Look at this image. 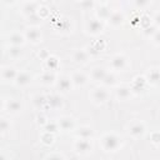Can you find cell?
Wrapping results in <instances>:
<instances>
[{
	"label": "cell",
	"mask_w": 160,
	"mask_h": 160,
	"mask_svg": "<svg viewBox=\"0 0 160 160\" xmlns=\"http://www.w3.org/2000/svg\"><path fill=\"white\" fill-rule=\"evenodd\" d=\"M99 144L101 146V149L106 152H115L118 150H120V148L124 144L122 138L116 134V132H105L100 136L99 139Z\"/></svg>",
	"instance_id": "6da1fadb"
},
{
	"label": "cell",
	"mask_w": 160,
	"mask_h": 160,
	"mask_svg": "<svg viewBox=\"0 0 160 160\" xmlns=\"http://www.w3.org/2000/svg\"><path fill=\"white\" fill-rule=\"evenodd\" d=\"M150 140H151L152 144L159 145L160 144V131H152L150 134Z\"/></svg>",
	"instance_id": "836d02e7"
},
{
	"label": "cell",
	"mask_w": 160,
	"mask_h": 160,
	"mask_svg": "<svg viewBox=\"0 0 160 160\" xmlns=\"http://www.w3.org/2000/svg\"><path fill=\"white\" fill-rule=\"evenodd\" d=\"M24 109V104L18 99H4L2 100V111L10 115H16L21 112Z\"/></svg>",
	"instance_id": "5b68a950"
},
{
	"label": "cell",
	"mask_w": 160,
	"mask_h": 160,
	"mask_svg": "<svg viewBox=\"0 0 160 160\" xmlns=\"http://www.w3.org/2000/svg\"><path fill=\"white\" fill-rule=\"evenodd\" d=\"M145 79L150 85H160V68L152 66L145 72Z\"/></svg>",
	"instance_id": "2e32d148"
},
{
	"label": "cell",
	"mask_w": 160,
	"mask_h": 160,
	"mask_svg": "<svg viewBox=\"0 0 160 160\" xmlns=\"http://www.w3.org/2000/svg\"><path fill=\"white\" fill-rule=\"evenodd\" d=\"M111 12H112V10L108 6V4H102V5H100V8L96 10V12H95V18H98L99 20H101V21L105 22V21L109 20Z\"/></svg>",
	"instance_id": "cb8c5ba5"
},
{
	"label": "cell",
	"mask_w": 160,
	"mask_h": 160,
	"mask_svg": "<svg viewBox=\"0 0 160 160\" xmlns=\"http://www.w3.org/2000/svg\"><path fill=\"white\" fill-rule=\"evenodd\" d=\"M70 78H71V81H72V84H74V88L84 86V85H86L88 81H89V76H88L84 71H81V70H75V71H72L71 75H70Z\"/></svg>",
	"instance_id": "4fadbf2b"
},
{
	"label": "cell",
	"mask_w": 160,
	"mask_h": 160,
	"mask_svg": "<svg viewBox=\"0 0 160 160\" xmlns=\"http://www.w3.org/2000/svg\"><path fill=\"white\" fill-rule=\"evenodd\" d=\"M59 129V125H58V121H49L45 126H44V131H48V132H51V134H55L58 132Z\"/></svg>",
	"instance_id": "1f68e13d"
},
{
	"label": "cell",
	"mask_w": 160,
	"mask_h": 160,
	"mask_svg": "<svg viewBox=\"0 0 160 160\" xmlns=\"http://www.w3.org/2000/svg\"><path fill=\"white\" fill-rule=\"evenodd\" d=\"M76 138L79 139H91L94 136V130L88 126V125H82V126H79L74 130Z\"/></svg>",
	"instance_id": "603a6c76"
},
{
	"label": "cell",
	"mask_w": 160,
	"mask_h": 160,
	"mask_svg": "<svg viewBox=\"0 0 160 160\" xmlns=\"http://www.w3.org/2000/svg\"><path fill=\"white\" fill-rule=\"evenodd\" d=\"M58 125H59V129L62 130V131H74L76 129L75 119L69 116V115L60 116L58 119Z\"/></svg>",
	"instance_id": "30bf717a"
},
{
	"label": "cell",
	"mask_w": 160,
	"mask_h": 160,
	"mask_svg": "<svg viewBox=\"0 0 160 160\" xmlns=\"http://www.w3.org/2000/svg\"><path fill=\"white\" fill-rule=\"evenodd\" d=\"M32 105L39 110H42L44 108H48V96L42 95V94H36L32 98Z\"/></svg>",
	"instance_id": "d4e9b609"
},
{
	"label": "cell",
	"mask_w": 160,
	"mask_h": 160,
	"mask_svg": "<svg viewBox=\"0 0 160 160\" xmlns=\"http://www.w3.org/2000/svg\"><path fill=\"white\" fill-rule=\"evenodd\" d=\"M40 140L44 145H51L55 140V134H51V132H48V131H44L40 136Z\"/></svg>",
	"instance_id": "f546056e"
},
{
	"label": "cell",
	"mask_w": 160,
	"mask_h": 160,
	"mask_svg": "<svg viewBox=\"0 0 160 160\" xmlns=\"http://www.w3.org/2000/svg\"><path fill=\"white\" fill-rule=\"evenodd\" d=\"M11 128V124H10V120H8L6 118H1V121H0V130H1V135L4 136Z\"/></svg>",
	"instance_id": "4dcf8cb0"
},
{
	"label": "cell",
	"mask_w": 160,
	"mask_h": 160,
	"mask_svg": "<svg viewBox=\"0 0 160 160\" xmlns=\"http://www.w3.org/2000/svg\"><path fill=\"white\" fill-rule=\"evenodd\" d=\"M94 145L91 139H76L74 141V150L79 155H88L92 151Z\"/></svg>",
	"instance_id": "8992f818"
},
{
	"label": "cell",
	"mask_w": 160,
	"mask_h": 160,
	"mask_svg": "<svg viewBox=\"0 0 160 160\" xmlns=\"http://www.w3.org/2000/svg\"><path fill=\"white\" fill-rule=\"evenodd\" d=\"M108 72L109 71L104 66H94L89 74V79H91V81H95V82H102Z\"/></svg>",
	"instance_id": "5bb4252c"
},
{
	"label": "cell",
	"mask_w": 160,
	"mask_h": 160,
	"mask_svg": "<svg viewBox=\"0 0 160 160\" xmlns=\"http://www.w3.org/2000/svg\"><path fill=\"white\" fill-rule=\"evenodd\" d=\"M90 59H91V56L89 55L86 49H76L72 52V60L76 64H86Z\"/></svg>",
	"instance_id": "ffe728a7"
},
{
	"label": "cell",
	"mask_w": 160,
	"mask_h": 160,
	"mask_svg": "<svg viewBox=\"0 0 160 160\" xmlns=\"http://www.w3.org/2000/svg\"><path fill=\"white\" fill-rule=\"evenodd\" d=\"M8 55L11 58V59H19L20 56H22V46H8V50H6Z\"/></svg>",
	"instance_id": "f1b7e54d"
},
{
	"label": "cell",
	"mask_w": 160,
	"mask_h": 160,
	"mask_svg": "<svg viewBox=\"0 0 160 160\" xmlns=\"http://www.w3.org/2000/svg\"><path fill=\"white\" fill-rule=\"evenodd\" d=\"M152 24H154L158 29H160V11H158V12L152 16Z\"/></svg>",
	"instance_id": "ab89813d"
},
{
	"label": "cell",
	"mask_w": 160,
	"mask_h": 160,
	"mask_svg": "<svg viewBox=\"0 0 160 160\" xmlns=\"http://www.w3.org/2000/svg\"><path fill=\"white\" fill-rule=\"evenodd\" d=\"M24 35H25L26 41H30L34 45L40 44L42 40V34L39 26H28L24 31Z\"/></svg>",
	"instance_id": "ba28073f"
},
{
	"label": "cell",
	"mask_w": 160,
	"mask_h": 160,
	"mask_svg": "<svg viewBox=\"0 0 160 160\" xmlns=\"http://www.w3.org/2000/svg\"><path fill=\"white\" fill-rule=\"evenodd\" d=\"M151 41H152L154 45L160 46V29H158V30L155 31V34L151 36Z\"/></svg>",
	"instance_id": "74e56055"
},
{
	"label": "cell",
	"mask_w": 160,
	"mask_h": 160,
	"mask_svg": "<svg viewBox=\"0 0 160 160\" xmlns=\"http://www.w3.org/2000/svg\"><path fill=\"white\" fill-rule=\"evenodd\" d=\"M59 65H60L59 59H58L56 56H54V55H50V58H49L46 61H44V66H45L46 70H49V71H55V72H56Z\"/></svg>",
	"instance_id": "4316f807"
},
{
	"label": "cell",
	"mask_w": 160,
	"mask_h": 160,
	"mask_svg": "<svg viewBox=\"0 0 160 160\" xmlns=\"http://www.w3.org/2000/svg\"><path fill=\"white\" fill-rule=\"evenodd\" d=\"M108 22L112 28H120L125 22V14L121 10H112Z\"/></svg>",
	"instance_id": "e0dca14e"
},
{
	"label": "cell",
	"mask_w": 160,
	"mask_h": 160,
	"mask_svg": "<svg viewBox=\"0 0 160 160\" xmlns=\"http://www.w3.org/2000/svg\"><path fill=\"white\" fill-rule=\"evenodd\" d=\"M0 160H8V159H6V155H5L4 152L0 155Z\"/></svg>",
	"instance_id": "7bdbcfd3"
},
{
	"label": "cell",
	"mask_w": 160,
	"mask_h": 160,
	"mask_svg": "<svg viewBox=\"0 0 160 160\" xmlns=\"http://www.w3.org/2000/svg\"><path fill=\"white\" fill-rule=\"evenodd\" d=\"M38 56H39V58H40V59H41L42 61H46V60H48V59L50 58V52H49L48 50H45V49H44V50H41V51H39V54H38Z\"/></svg>",
	"instance_id": "f35d334b"
},
{
	"label": "cell",
	"mask_w": 160,
	"mask_h": 160,
	"mask_svg": "<svg viewBox=\"0 0 160 160\" xmlns=\"http://www.w3.org/2000/svg\"><path fill=\"white\" fill-rule=\"evenodd\" d=\"M128 132L131 138L134 139H139L141 136H144V134L146 132V125L144 121L141 120H134L129 124L128 126Z\"/></svg>",
	"instance_id": "52a82bcc"
},
{
	"label": "cell",
	"mask_w": 160,
	"mask_h": 160,
	"mask_svg": "<svg viewBox=\"0 0 160 160\" xmlns=\"http://www.w3.org/2000/svg\"><path fill=\"white\" fill-rule=\"evenodd\" d=\"M135 4V6L138 8V9H144L145 6H148V5H150V1H135L134 2Z\"/></svg>",
	"instance_id": "60d3db41"
},
{
	"label": "cell",
	"mask_w": 160,
	"mask_h": 160,
	"mask_svg": "<svg viewBox=\"0 0 160 160\" xmlns=\"http://www.w3.org/2000/svg\"><path fill=\"white\" fill-rule=\"evenodd\" d=\"M45 160H65L64 155L61 152H58V151H52L50 154H48L45 156Z\"/></svg>",
	"instance_id": "d6a6232c"
},
{
	"label": "cell",
	"mask_w": 160,
	"mask_h": 160,
	"mask_svg": "<svg viewBox=\"0 0 160 160\" xmlns=\"http://www.w3.org/2000/svg\"><path fill=\"white\" fill-rule=\"evenodd\" d=\"M8 42H9L10 46H22L26 42V39H25V35L24 34L18 32V31H14V32H11L9 35Z\"/></svg>",
	"instance_id": "44dd1931"
},
{
	"label": "cell",
	"mask_w": 160,
	"mask_h": 160,
	"mask_svg": "<svg viewBox=\"0 0 160 160\" xmlns=\"http://www.w3.org/2000/svg\"><path fill=\"white\" fill-rule=\"evenodd\" d=\"M132 95V89L130 85H126V84H121V85H118L115 88V96L118 100H121V101H125V100H129Z\"/></svg>",
	"instance_id": "7c38bea8"
},
{
	"label": "cell",
	"mask_w": 160,
	"mask_h": 160,
	"mask_svg": "<svg viewBox=\"0 0 160 160\" xmlns=\"http://www.w3.org/2000/svg\"><path fill=\"white\" fill-rule=\"evenodd\" d=\"M109 65L112 71H125L129 66V59L125 54L119 52V54H115L111 56Z\"/></svg>",
	"instance_id": "277c9868"
},
{
	"label": "cell",
	"mask_w": 160,
	"mask_h": 160,
	"mask_svg": "<svg viewBox=\"0 0 160 160\" xmlns=\"http://www.w3.org/2000/svg\"><path fill=\"white\" fill-rule=\"evenodd\" d=\"M40 2L38 1H25L21 4V9H20V12L25 16V18H29L31 15H35L38 14V10L40 8Z\"/></svg>",
	"instance_id": "8fae6325"
},
{
	"label": "cell",
	"mask_w": 160,
	"mask_h": 160,
	"mask_svg": "<svg viewBox=\"0 0 160 160\" xmlns=\"http://www.w3.org/2000/svg\"><path fill=\"white\" fill-rule=\"evenodd\" d=\"M158 146H159V148H160V144H159V145H158Z\"/></svg>",
	"instance_id": "ee69618b"
},
{
	"label": "cell",
	"mask_w": 160,
	"mask_h": 160,
	"mask_svg": "<svg viewBox=\"0 0 160 160\" xmlns=\"http://www.w3.org/2000/svg\"><path fill=\"white\" fill-rule=\"evenodd\" d=\"M38 15H39L41 19L46 18V16L49 15V9H48L46 6H44V5H41V6L39 8V10H38Z\"/></svg>",
	"instance_id": "8d00e7d4"
},
{
	"label": "cell",
	"mask_w": 160,
	"mask_h": 160,
	"mask_svg": "<svg viewBox=\"0 0 160 160\" xmlns=\"http://www.w3.org/2000/svg\"><path fill=\"white\" fill-rule=\"evenodd\" d=\"M36 122L44 128V126H45V125L49 122V120H48V118H46V116H45V115L41 112V114H39V115L36 116Z\"/></svg>",
	"instance_id": "d590c367"
},
{
	"label": "cell",
	"mask_w": 160,
	"mask_h": 160,
	"mask_svg": "<svg viewBox=\"0 0 160 160\" xmlns=\"http://www.w3.org/2000/svg\"><path fill=\"white\" fill-rule=\"evenodd\" d=\"M31 80H32V76H31L30 72H28V71H19V74H18V76H16L14 82L16 84V86L24 88V86H28L31 82Z\"/></svg>",
	"instance_id": "7402d4cb"
},
{
	"label": "cell",
	"mask_w": 160,
	"mask_h": 160,
	"mask_svg": "<svg viewBox=\"0 0 160 160\" xmlns=\"http://www.w3.org/2000/svg\"><path fill=\"white\" fill-rule=\"evenodd\" d=\"M79 5L82 6V8H94L95 2H92V1H81V2H79Z\"/></svg>",
	"instance_id": "b9f144b4"
},
{
	"label": "cell",
	"mask_w": 160,
	"mask_h": 160,
	"mask_svg": "<svg viewBox=\"0 0 160 160\" xmlns=\"http://www.w3.org/2000/svg\"><path fill=\"white\" fill-rule=\"evenodd\" d=\"M104 29H105V22L99 20L98 18H91L85 24V32L91 36L100 35L104 31Z\"/></svg>",
	"instance_id": "3957f363"
},
{
	"label": "cell",
	"mask_w": 160,
	"mask_h": 160,
	"mask_svg": "<svg viewBox=\"0 0 160 160\" xmlns=\"http://www.w3.org/2000/svg\"><path fill=\"white\" fill-rule=\"evenodd\" d=\"M19 71L12 65H4L1 68V79L2 81H15Z\"/></svg>",
	"instance_id": "ac0fdd59"
},
{
	"label": "cell",
	"mask_w": 160,
	"mask_h": 160,
	"mask_svg": "<svg viewBox=\"0 0 160 160\" xmlns=\"http://www.w3.org/2000/svg\"><path fill=\"white\" fill-rule=\"evenodd\" d=\"M55 86L60 94H68L74 88V84L71 81L70 75H61V76H58Z\"/></svg>",
	"instance_id": "9c48e42d"
},
{
	"label": "cell",
	"mask_w": 160,
	"mask_h": 160,
	"mask_svg": "<svg viewBox=\"0 0 160 160\" xmlns=\"http://www.w3.org/2000/svg\"><path fill=\"white\" fill-rule=\"evenodd\" d=\"M58 80V75L55 71H49V70H44L41 72V75L39 76V82L41 85L45 86H50V85H55Z\"/></svg>",
	"instance_id": "9a60e30c"
},
{
	"label": "cell",
	"mask_w": 160,
	"mask_h": 160,
	"mask_svg": "<svg viewBox=\"0 0 160 160\" xmlns=\"http://www.w3.org/2000/svg\"><path fill=\"white\" fill-rule=\"evenodd\" d=\"M64 106V100L60 94H50L48 95V108L52 110H59Z\"/></svg>",
	"instance_id": "d6986e66"
},
{
	"label": "cell",
	"mask_w": 160,
	"mask_h": 160,
	"mask_svg": "<svg viewBox=\"0 0 160 160\" xmlns=\"http://www.w3.org/2000/svg\"><path fill=\"white\" fill-rule=\"evenodd\" d=\"M156 30H158V28H156V26H155V25L152 24V25H150L149 28H146V29H144V30H142V32H144V34H145L146 36H149V38H151V36H152V35L155 34V31H156Z\"/></svg>",
	"instance_id": "e575fe53"
},
{
	"label": "cell",
	"mask_w": 160,
	"mask_h": 160,
	"mask_svg": "<svg viewBox=\"0 0 160 160\" xmlns=\"http://www.w3.org/2000/svg\"><path fill=\"white\" fill-rule=\"evenodd\" d=\"M146 84H148V81H146L144 75L142 76H136L131 82V89H132V91L134 90H142Z\"/></svg>",
	"instance_id": "83f0119b"
},
{
	"label": "cell",
	"mask_w": 160,
	"mask_h": 160,
	"mask_svg": "<svg viewBox=\"0 0 160 160\" xmlns=\"http://www.w3.org/2000/svg\"><path fill=\"white\" fill-rule=\"evenodd\" d=\"M90 99L95 105H104L105 102L109 101L110 99V90L102 85L95 86L91 91H90Z\"/></svg>",
	"instance_id": "7a4b0ae2"
},
{
	"label": "cell",
	"mask_w": 160,
	"mask_h": 160,
	"mask_svg": "<svg viewBox=\"0 0 160 160\" xmlns=\"http://www.w3.org/2000/svg\"><path fill=\"white\" fill-rule=\"evenodd\" d=\"M101 85L105 86V88H108V89L114 88V86H118V76L115 75V72H112V71L108 72V75L105 76L104 81L101 82Z\"/></svg>",
	"instance_id": "484cf974"
}]
</instances>
